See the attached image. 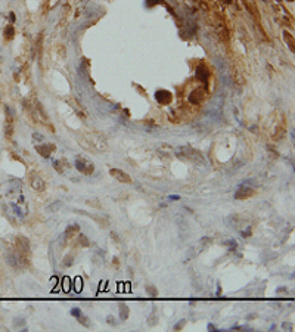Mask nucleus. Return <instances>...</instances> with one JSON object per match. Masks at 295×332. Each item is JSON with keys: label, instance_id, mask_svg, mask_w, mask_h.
I'll use <instances>...</instances> for the list:
<instances>
[{"label": "nucleus", "instance_id": "1a4fd4ad", "mask_svg": "<svg viewBox=\"0 0 295 332\" xmlns=\"http://www.w3.org/2000/svg\"><path fill=\"white\" fill-rule=\"evenodd\" d=\"M68 103L72 106V109L75 111V114L81 118V120H86V117H87V112H86V109L80 105V102H77L75 99H68Z\"/></svg>", "mask_w": 295, "mask_h": 332}, {"label": "nucleus", "instance_id": "c85d7f7f", "mask_svg": "<svg viewBox=\"0 0 295 332\" xmlns=\"http://www.w3.org/2000/svg\"><path fill=\"white\" fill-rule=\"evenodd\" d=\"M97 199H87V205H91V207H96V208H101V202H96Z\"/></svg>", "mask_w": 295, "mask_h": 332}, {"label": "nucleus", "instance_id": "f257e3e1", "mask_svg": "<svg viewBox=\"0 0 295 332\" xmlns=\"http://www.w3.org/2000/svg\"><path fill=\"white\" fill-rule=\"evenodd\" d=\"M80 145L91 152H105L108 149V142L106 139L97 132H89L84 135V137L80 139Z\"/></svg>", "mask_w": 295, "mask_h": 332}, {"label": "nucleus", "instance_id": "412c9836", "mask_svg": "<svg viewBox=\"0 0 295 332\" xmlns=\"http://www.w3.org/2000/svg\"><path fill=\"white\" fill-rule=\"evenodd\" d=\"M81 288H83L81 278H75V279H74V289H75L77 292H80V291H81Z\"/></svg>", "mask_w": 295, "mask_h": 332}, {"label": "nucleus", "instance_id": "5701e85b", "mask_svg": "<svg viewBox=\"0 0 295 332\" xmlns=\"http://www.w3.org/2000/svg\"><path fill=\"white\" fill-rule=\"evenodd\" d=\"M14 326L15 328H19V326H25V320L22 319V317H16V319H14Z\"/></svg>", "mask_w": 295, "mask_h": 332}, {"label": "nucleus", "instance_id": "9b49d317", "mask_svg": "<svg viewBox=\"0 0 295 332\" xmlns=\"http://www.w3.org/2000/svg\"><path fill=\"white\" fill-rule=\"evenodd\" d=\"M196 78H198L201 83L207 84V80H208V68L205 65H199L196 68Z\"/></svg>", "mask_w": 295, "mask_h": 332}, {"label": "nucleus", "instance_id": "bb28decb", "mask_svg": "<svg viewBox=\"0 0 295 332\" xmlns=\"http://www.w3.org/2000/svg\"><path fill=\"white\" fill-rule=\"evenodd\" d=\"M106 323H108V325H111V326H117V325H118V322L115 320V317H114L112 314L106 316Z\"/></svg>", "mask_w": 295, "mask_h": 332}, {"label": "nucleus", "instance_id": "7ed1b4c3", "mask_svg": "<svg viewBox=\"0 0 295 332\" xmlns=\"http://www.w3.org/2000/svg\"><path fill=\"white\" fill-rule=\"evenodd\" d=\"M109 174L114 179H117L118 182H121V183H133V179L130 177V174L126 173V171H123V170H120V168H111L109 170Z\"/></svg>", "mask_w": 295, "mask_h": 332}, {"label": "nucleus", "instance_id": "20e7f679", "mask_svg": "<svg viewBox=\"0 0 295 332\" xmlns=\"http://www.w3.org/2000/svg\"><path fill=\"white\" fill-rule=\"evenodd\" d=\"M205 99V90L204 89H195L190 94H189V102L193 105H199L202 103Z\"/></svg>", "mask_w": 295, "mask_h": 332}, {"label": "nucleus", "instance_id": "a878e982", "mask_svg": "<svg viewBox=\"0 0 295 332\" xmlns=\"http://www.w3.org/2000/svg\"><path fill=\"white\" fill-rule=\"evenodd\" d=\"M72 254H69V255H66L65 258H64V266L65 267H69V266H72Z\"/></svg>", "mask_w": 295, "mask_h": 332}, {"label": "nucleus", "instance_id": "b1692460", "mask_svg": "<svg viewBox=\"0 0 295 332\" xmlns=\"http://www.w3.org/2000/svg\"><path fill=\"white\" fill-rule=\"evenodd\" d=\"M33 140H34V142H37V143H40V142H43V140H44V136L36 132V133H33Z\"/></svg>", "mask_w": 295, "mask_h": 332}, {"label": "nucleus", "instance_id": "a19ab883", "mask_svg": "<svg viewBox=\"0 0 295 332\" xmlns=\"http://www.w3.org/2000/svg\"><path fill=\"white\" fill-rule=\"evenodd\" d=\"M277 2H280V0H277Z\"/></svg>", "mask_w": 295, "mask_h": 332}, {"label": "nucleus", "instance_id": "cd10ccee", "mask_svg": "<svg viewBox=\"0 0 295 332\" xmlns=\"http://www.w3.org/2000/svg\"><path fill=\"white\" fill-rule=\"evenodd\" d=\"M184 325H186V320H184V319L179 320V322H177V323L174 325V331H179V329H181V328H183Z\"/></svg>", "mask_w": 295, "mask_h": 332}, {"label": "nucleus", "instance_id": "39448f33", "mask_svg": "<svg viewBox=\"0 0 295 332\" xmlns=\"http://www.w3.org/2000/svg\"><path fill=\"white\" fill-rule=\"evenodd\" d=\"M155 99H156V102L161 103V105H168V103L171 102V99H173V94H171V92L162 89V90H158V92L155 93Z\"/></svg>", "mask_w": 295, "mask_h": 332}, {"label": "nucleus", "instance_id": "aec40b11", "mask_svg": "<svg viewBox=\"0 0 295 332\" xmlns=\"http://www.w3.org/2000/svg\"><path fill=\"white\" fill-rule=\"evenodd\" d=\"M61 162H62V160H56V161H53V167H55V170H56L58 173H64V171H65V167H62V165H61Z\"/></svg>", "mask_w": 295, "mask_h": 332}, {"label": "nucleus", "instance_id": "c9c22d12", "mask_svg": "<svg viewBox=\"0 0 295 332\" xmlns=\"http://www.w3.org/2000/svg\"><path fill=\"white\" fill-rule=\"evenodd\" d=\"M255 317H257V314H248L246 316V320H254Z\"/></svg>", "mask_w": 295, "mask_h": 332}, {"label": "nucleus", "instance_id": "4c0bfd02", "mask_svg": "<svg viewBox=\"0 0 295 332\" xmlns=\"http://www.w3.org/2000/svg\"><path fill=\"white\" fill-rule=\"evenodd\" d=\"M9 18H11V21L14 22V21H15V14H11V15H9Z\"/></svg>", "mask_w": 295, "mask_h": 332}, {"label": "nucleus", "instance_id": "dca6fc26", "mask_svg": "<svg viewBox=\"0 0 295 332\" xmlns=\"http://www.w3.org/2000/svg\"><path fill=\"white\" fill-rule=\"evenodd\" d=\"M14 36H15V30H14V27H12V25H8V27L5 28V39L12 40V39H14Z\"/></svg>", "mask_w": 295, "mask_h": 332}, {"label": "nucleus", "instance_id": "e433bc0d", "mask_svg": "<svg viewBox=\"0 0 295 332\" xmlns=\"http://www.w3.org/2000/svg\"><path fill=\"white\" fill-rule=\"evenodd\" d=\"M14 210H15V213H16V214H19V215H22V213H21V210H19V208H18V207H16V205H14Z\"/></svg>", "mask_w": 295, "mask_h": 332}, {"label": "nucleus", "instance_id": "6ab92c4d", "mask_svg": "<svg viewBox=\"0 0 295 332\" xmlns=\"http://www.w3.org/2000/svg\"><path fill=\"white\" fill-rule=\"evenodd\" d=\"M283 36H285V40H286L288 46H289V47H291V50L294 52V37H292V36H291V34H289L288 31H286V33H285Z\"/></svg>", "mask_w": 295, "mask_h": 332}, {"label": "nucleus", "instance_id": "2eb2a0df", "mask_svg": "<svg viewBox=\"0 0 295 332\" xmlns=\"http://www.w3.org/2000/svg\"><path fill=\"white\" fill-rule=\"evenodd\" d=\"M74 317H77V320H78L83 326H86V328H89V326H90V320H89V317H87L86 314H83L81 311H78Z\"/></svg>", "mask_w": 295, "mask_h": 332}, {"label": "nucleus", "instance_id": "ddd939ff", "mask_svg": "<svg viewBox=\"0 0 295 332\" xmlns=\"http://www.w3.org/2000/svg\"><path fill=\"white\" fill-rule=\"evenodd\" d=\"M64 207V202L62 201H55V202H52V204H49L47 207H46V213H58L61 208Z\"/></svg>", "mask_w": 295, "mask_h": 332}, {"label": "nucleus", "instance_id": "c756f323", "mask_svg": "<svg viewBox=\"0 0 295 332\" xmlns=\"http://www.w3.org/2000/svg\"><path fill=\"white\" fill-rule=\"evenodd\" d=\"M227 245H229V250H235L236 247H238V244H236V241L235 239H230V241H227Z\"/></svg>", "mask_w": 295, "mask_h": 332}, {"label": "nucleus", "instance_id": "ea45409f", "mask_svg": "<svg viewBox=\"0 0 295 332\" xmlns=\"http://www.w3.org/2000/svg\"><path fill=\"white\" fill-rule=\"evenodd\" d=\"M289 2H292V0H289Z\"/></svg>", "mask_w": 295, "mask_h": 332}, {"label": "nucleus", "instance_id": "f3484780", "mask_svg": "<svg viewBox=\"0 0 295 332\" xmlns=\"http://www.w3.org/2000/svg\"><path fill=\"white\" fill-rule=\"evenodd\" d=\"M156 323H158V316H156V313L154 311L152 314L148 316V326H155Z\"/></svg>", "mask_w": 295, "mask_h": 332}, {"label": "nucleus", "instance_id": "7c9ffc66", "mask_svg": "<svg viewBox=\"0 0 295 332\" xmlns=\"http://www.w3.org/2000/svg\"><path fill=\"white\" fill-rule=\"evenodd\" d=\"M282 328H283L285 331H291L294 326H292V323H289V322H283V323H282Z\"/></svg>", "mask_w": 295, "mask_h": 332}, {"label": "nucleus", "instance_id": "72a5a7b5", "mask_svg": "<svg viewBox=\"0 0 295 332\" xmlns=\"http://www.w3.org/2000/svg\"><path fill=\"white\" fill-rule=\"evenodd\" d=\"M208 329H210L211 332H217V331H219V329H217V328H216V326H214L213 323H208Z\"/></svg>", "mask_w": 295, "mask_h": 332}, {"label": "nucleus", "instance_id": "473e14b6", "mask_svg": "<svg viewBox=\"0 0 295 332\" xmlns=\"http://www.w3.org/2000/svg\"><path fill=\"white\" fill-rule=\"evenodd\" d=\"M241 235H242L244 238H249V236H251V229H248V230H244V232H241Z\"/></svg>", "mask_w": 295, "mask_h": 332}, {"label": "nucleus", "instance_id": "f8f14e48", "mask_svg": "<svg viewBox=\"0 0 295 332\" xmlns=\"http://www.w3.org/2000/svg\"><path fill=\"white\" fill-rule=\"evenodd\" d=\"M118 314H120V319H121L123 322H126V320L129 319V316H130V308H129V306H127L126 303H121V304L118 306Z\"/></svg>", "mask_w": 295, "mask_h": 332}, {"label": "nucleus", "instance_id": "9d476101", "mask_svg": "<svg viewBox=\"0 0 295 332\" xmlns=\"http://www.w3.org/2000/svg\"><path fill=\"white\" fill-rule=\"evenodd\" d=\"M36 151H37L41 157L49 158L50 154H52V151H55V145H52V143H46V145L41 143V146H40V145H36Z\"/></svg>", "mask_w": 295, "mask_h": 332}, {"label": "nucleus", "instance_id": "4be33fe9", "mask_svg": "<svg viewBox=\"0 0 295 332\" xmlns=\"http://www.w3.org/2000/svg\"><path fill=\"white\" fill-rule=\"evenodd\" d=\"M146 292H148V295H151V297H156V295H158L156 288H155V286H152V285L146 286Z\"/></svg>", "mask_w": 295, "mask_h": 332}, {"label": "nucleus", "instance_id": "0eeeda50", "mask_svg": "<svg viewBox=\"0 0 295 332\" xmlns=\"http://www.w3.org/2000/svg\"><path fill=\"white\" fill-rule=\"evenodd\" d=\"M254 195V189L252 187H246V186H242V187H239L238 190H236V193H235V198L236 199H239V201H244V199H248V198H251Z\"/></svg>", "mask_w": 295, "mask_h": 332}, {"label": "nucleus", "instance_id": "2f4dec72", "mask_svg": "<svg viewBox=\"0 0 295 332\" xmlns=\"http://www.w3.org/2000/svg\"><path fill=\"white\" fill-rule=\"evenodd\" d=\"M146 2H148V6H154V5L161 3V0H146Z\"/></svg>", "mask_w": 295, "mask_h": 332}, {"label": "nucleus", "instance_id": "4468645a", "mask_svg": "<svg viewBox=\"0 0 295 332\" xmlns=\"http://www.w3.org/2000/svg\"><path fill=\"white\" fill-rule=\"evenodd\" d=\"M80 230V226L78 225H71L66 228V230L64 232V236L65 238H72L74 235H77V232Z\"/></svg>", "mask_w": 295, "mask_h": 332}, {"label": "nucleus", "instance_id": "f03ea898", "mask_svg": "<svg viewBox=\"0 0 295 332\" xmlns=\"http://www.w3.org/2000/svg\"><path fill=\"white\" fill-rule=\"evenodd\" d=\"M75 167H77L78 171H81V173L86 174V176H90V174H93V171H94L93 162H91L90 160L84 158V157H77V158H75Z\"/></svg>", "mask_w": 295, "mask_h": 332}, {"label": "nucleus", "instance_id": "423d86ee", "mask_svg": "<svg viewBox=\"0 0 295 332\" xmlns=\"http://www.w3.org/2000/svg\"><path fill=\"white\" fill-rule=\"evenodd\" d=\"M16 250H18V253H21L24 255H28V253H30V242H28V239L24 238V236H18L16 238Z\"/></svg>", "mask_w": 295, "mask_h": 332}, {"label": "nucleus", "instance_id": "6e6552de", "mask_svg": "<svg viewBox=\"0 0 295 332\" xmlns=\"http://www.w3.org/2000/svg\"><path fill=\"white\" fill-rule=\"evenodd\" d=\"M30 177H31V179H30V182H31V187H33L34 190H37V192H43V190L46 189V185H44V182H43V179H41V177H39L37 174H31Z\"/></svg>", "mask_w": 295, "mask_h": 332}, {"label": "nucleus", "instance_id": "393cba45", "mask_svg": "<svg viewBox=\"0 0 295 332\" xmlns=\"http://www.w3.org/2000/svg\"><path fill=\"white\" fill-rule=\"evenodd\" d=\"M78 241H80V245L81 247H89V239L86 238V235H80L78 236Z\"/></svg>", "mask_w": 295, "mask_h": 332}, {"label": "nucleus", "instance_id": "f704fd0d", "mask_svg": "<svg viewBox=\"0 0 295 332\" xmlns=\"http://www.w3.org/2000/svg\"><path fill=\"white\" fill-rule=\"evenodd\" d=\"M168 198H170V201H177V199H180V196H179V195H170Z\"/></svg>", "mask_w": 295, "mask_h": 332}, {"label": "nucleus", "instance_id": "a211bd4d", "mask_svg": "<svg viewBox=\"0 0 295 332\" xmlns=\"http://www.w3.org/2000/svg\"><path fill=\"white\" fill-rule=\"evenodd\" d=\"M69 288H71V279H69L68 276H65V278L62 279V289H64L65 292H68Z\"/></svg>", "mask_w": 295, "mask_h": 332}, {"label": "nucleus", "instance_id": "58836bf2", "mask_svg": "<svg viewBox=\"0 0 295 332\" xmlns=\"http://www.w3.org/2000/svg\"><path fill=\"white\" fill-rule=\"evenodd\" d=\"M224 2H226V3H230V2H232V0H224Z\"/></svg>", "mask_w": 295, "mask_h": 332}]
</instances>
